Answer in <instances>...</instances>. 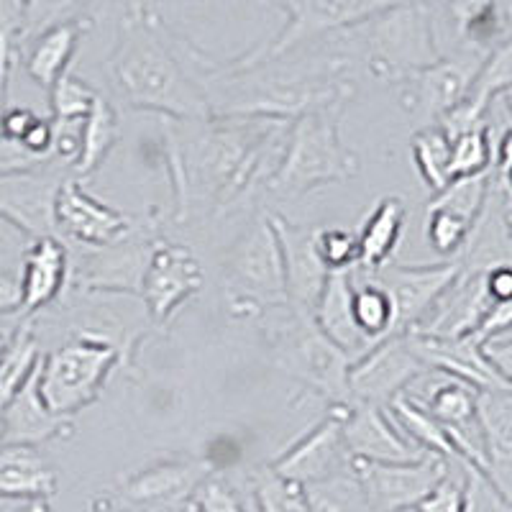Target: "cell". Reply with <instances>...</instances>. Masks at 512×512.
Segmentation results:
<instances>
[{
	"mask_svg": "<svg viewBox=\"0 0 512 512\" xmlns=\"http://www.w3.org/2000/svg\"><path fill=\"white\" fill-rule=\"evenodd\" d=\"M461 274L459 262L446 264H384L374 272L382 287L390 292L397 310V333L413 331L433 305L441 300L443 292L454 285Z\"/></svg>",
	"mask_w": 512,
	"mask_h": 512,
	"instance_id": "cell-13",
	"label": "cell"
},
{
	"mask_svg": "<svg viewBox=\"0 0 512 512\" xmlns=\"http://www.w3.org/2000/svg\"><path fill=\"white\" fill-rule=\"evenodd\" d=\"M384 6L387 3H361V0H292V3H280L282 11L287 13L285 29L274 36L267 47L251 49L236 62L282 59L305 41H313L315 36H326L333 31H346L351 26L364 24Z\"/></svg>",
	"mask_w": 512,
	"mask_h": 512,
	"instance_id": "cell-7",
	"label": "cell"
},
{
	"mask_svg": "<svg viewBox=\"0 0 512 512\" xmlns=\"http://www.w3.org/2000/svg\"><path fill=\"white\" fill-rule=\"evenodd\" d=\"M41 346L29 320L11 333L6 351L0 354V410L21 392L41 364Z\"/></svg>",
	"mask_w": 512,
	"mask_h": 512,
	"instance_id": "cell-30",
	"label": "cell"
},
{
	"mask_svg": "<svg viewBox=\"0 0 512 512\" xmlns=\"http://www.w3.org/2000/svg\"><path fill=\"white\" fill-rule=\"evenodd\" d=\"M477 415L487 446V474L512 464V387L479 392Z\"/></svg>",
	"mask_w": 512,
	"mask_h": 512,
	"instance_id": "cell-28",
	"label": "cell"
},
{
	"mask_svg": "<svg viewBox=\"0 0 512 512\" xmlns=\"http://www.w3.org/2000/svg\"><path fill=\"white\" fill-rule=\"evenodd\" d=\"M54 228L57 236L93 249L116 246L131 233V221L121 210L105 205L93 192L85 190L82 180L67 177L54 200Z\"/></svg>",
	"mask_w": 512,
	"mask_h": 512,
	"instance_id": "cell-11",
	"label": "cell"
},
{
	"mask_svg": "<svg viewBox=\"0 0 512 512\" xmlns=\"http://www.w3.org/2000/svg\"><path fill=\"white\" fill-rule=\"evenodd\" d=\"M192 502L200 507V512H256L254 495H251V502L246 505L239 497V492L226 479L213 477V474L195 489Z\"/></svg>",
	"mask_w": 512,
	"mask_h": 512,
	"instance_id": "cell-38",
	"label": "cell"
},
{
	"mask_svg": "<svg viewBox=\"0 0 512 512\" xmlns=\"http://www.w3.org/2000/svg\"><path fill=\"white\" fill-rule=\"evenodd\" d=\"M512 167V126L507 128L505 136L497 144V157H495V175H505L507 169Z\"/></svg>",
	"mask_w": 512,
	"mask_h": 512,
	"instance_id": "cell-45",
	"label": "cell"
},
{
	"mask_svg": "<svg viewBox=\"0 0 512 512\" xmlns=\"http://www.w3.org/2000/svg\"><path fill=\"white\" fill-rule=\"evenodd\" d=\"M505 223H507V233H510V241H512V200H507V205H505Z\"/></svg>",
	"mask_w": 512,
	"mask_h": 512,
	"instance_id": "cell-49",
	"label": "cell"
},
{
	"mask_svg": "<svg viewBox=\"0 0 512 512\" xmlns=\"http://www.w3.org/2000/svg\"><path fill=\"white\" fill-rule=\"evenodd\" d=\"M505 13H507V21H510V29H512V3H507Z\"/></svg>",
	"mask_w": 512,
	"mask_h": 512,
	"instance_id": "cell-52",
	"label": "cell"
},
{
	"mask_svg": "<svg viewBox=\"0 0 512 512\" xmlns=\"http://www.w3.org/2000/svg\"><path fill=\"white\" fill-rule=\"evenodd\" d=\"M57 495V472L39 448L0 446V497L49 500Z\"/></svg>",
	"mask_w": 512,
	"mask_h": 512,
	"instance_id": "cell-23",
	"label": "cell"
},
{
	"mask_svg": "<svg viewBox=\"0 0 512 512\" xmlns=\"http://www.w3.org/2000/svg\"><path fill=\"white\" fill-rule=\"evenodd\" d=\"M413 512H466V464L451 461L446 477L418 502Z\"/></svg>",
	"mask_w": 512,
	"mask_h": 512,
	"instance_id": "cell-37",
	"label": "cell"
},
{
	"mask_svg": "<svg viewBox=\"0 0 512 512\" xmlns=\"http://www.w3.org/2000/svg\"><path fill=\"white\" fill-rule=\"evenodd\" d=\"M410 512H413V510H410Z\"/></svg>",
	"mask_w": 512,
	"mask_h": 512,
	"instance_id": "cell-55",
	"label": "cell"
},
{
	"mask_svg": "<svg viewBox=\"0 0 512 512\" xmlns=\"http://www.w3.org/2000/svg\"><path fill=\"white\" fill-rule=\"evenodd\" d=\"M466 512H512V505L497 492L482 472L466 464Z\"/></svg>",
	"mask_w": 512,
	"mask_h": 512,
	"instance_id": "cell-39",
	"label": "cell"
},
{
	"mask_svg": "<svg viewBox=\"0 0 512 512\" xmlns=\"http://www.w3.org/2000/svg\"><path fill=\"white\" fill-rule=\"evenodd\" d=\"M116 364V346L90 333H80L41 359V400L54 415L70 418L98 400Z\"/></svg>",
	"mask_w": 512,
	"mask_h": 512,
	"instance_id": "cell-5",
	"label": "cell"
},
{
	"mask_svg": "<svg viewBox=\"0 0 512 512\" xmlns=\"http://www.w3.org/2000/svg\"><path fill=\"white\" fill-rule=\"evenodd\" d=\"M269 218H272L274 231L280 236L282 256H285L287 308L300 318H313L328 282V269L320 262L318 246H315L318 228L297 226L282 216Z\"/></svg>",
	"mask_w": 512,
	"mask_h": 512,
	"instance_id": "cell-15",
	"label": "cell"
},
{
	"mask_svg": "<svg viewBox=\"0 0 512 512\" xmlns=\"http://www.w3.org/2000/svg\"><path fill=\"white\" fill-rule=\"evenodd\" d=\"M8 77H11V70L0 67V139H3V121L8 113Z\"/></svg>",
	"mask_w": 512,
	"mask_h": 512,
	"instance_id": "cell-46",
	"label": "cell"
},
{
	"mask_svg": "<svg viewBox=\"0 0 512 512\" xmlns=\"http://www.w3.org/2000/svg\"><path fill=\"white\" fill-rule=\"evenodd\" d=\"M251 495H254L256 512H310L303 487L282 479L272 466H264V469L254 472Z\"/></svg>",
	"mask_w": 512,
	"mask_h": 512,
	"instance_id": "cell-35",
	"label": "cell"
},
{
	"mask_svg": "<svg viewBox=\"0 0 512 512\" xmlns=\"http://www.w3.org/2000/svg\"><path fill=\"white\" fill-rule=\"evenodd\" d=\"M351 297H354L351 272L328 274L326 290L320 295L318 308L313 313V323L331 338L338 349L346 351L356 361L367 354V351H372L374 344L356 326Z\"/></svg>",
	"mask_w": 512,
	"mask_h": 512,
	"instance_id": "cell-22",
	"label": "cell"
},
{
	"mask_svg": "<svg viewBox=\"0 0 512 512\" xmlns=\"http://www.w3.org/2000/svg\"><path fill=\"white\" fill-rule=\"evenodd\" d=\"M287 328L290 331L282 341L287 369L310 384L315 392L336 402L338 408H349V372L354 359L338 349L331 338L315 326L313 318H300L292 313Z\"/></svg>",
	"mask_w": 512,
	"mask_h": 512,
	"instance_id": "cell-6",
	"label": "cell"
},
{
	"mask_svg": "<svg viewBox=\"0 0 512 512\" xmlns=\"http://www.w3.org/2000/svg\"><path fill=\"white\" fill-rule=\"evenodd\" d=\"M100 93H95L88 82L75 77V72L67 70L54 88L49 90V103H52V123L54 126H72L82 123L93 111L95 100Z\"/></svg>",
	"mask_w": 512,
	"mask_h": 512,
	"instance_id": "cell-34",
	"label": "cell"
},
{
	"mask_svg": "<svg viewBox=\"0 0 512 512\" xmlns=\"http://www.w3.org/2000/svg\"><path fill=\"white\" fill-rule=\"evenodd\" d=\"M0 512H13V510H0Z\"/></svg>",
	"mask_w": 512,
	"mask_h": 512,
	"instance_id": "cell-53",
	"label": "cell"
},
{
	"mask_svg": "<svg viewBox=\"0 0 512 512\" xmlns=\"http://www.w3.org/2000/svg\"><path fill=\"white\" fill-rule=\"evenodd\" d=\"M405 218H408V210L400 198H382L374 205L372 216L356 233L359 236V267H356V272L374 274L384 264H390V256L395 254L402 231H405Z\"/></svg>",
	"mask_w": 512,
	"mask_h": 512,
	"instance_id": "cell-25",
	"label": "cell"
},
{
	"mask_svg": "<svg viewBox=\"0 0 512 512\" xmlns=\"http://www.w3.org/2000/svg\"><path fill=\"white\" fill-rule=\"evenodd\" d=\"M21 300H24V295H21V280H18V274L6 267H0V315L21 310Z\"/></svg>",
	"mask_w": 512,
	"mask_h": 512,
	"instance_id": "cell-43",
	"label": "cell"
},
{
	"mask_svg": "<svg viewBox=\"0 0 512 512\" xmlns=\"http://www.w3.org/2000/svg\"><path fill=\"white\" fill-rule=\"evenodd\" d=\"M420 356L408 346L405 336L384 338L382 344L356 359L349 372L351 405H374L390 408L405 390L413 387L415 379L428 374Z\"/></svg>",
	"mask_w": 512,
	"mask_h": 512,
	"instance_id": "cell-8",
	"label": "cell"
},
{
	"mask_svg": "<svg viewBox=\"0 0 512 512\" xmlns=\"http://www.w3.org/2000/svg\"><path fill=\"white\" fill-rule=\"evenodd\" d=\"M139 290L157 323H167L203 290V267L187 246L154 241L139 269Z\"/></svg>",
	"mask_w": 512,
	"mask_h": 512,
	"instance_id": "cell-9",
	"label": "cell"
},
{
	"mask_svg": "<svg viewBox=\"0 0 512 512\" xmlns=\"http://www.w3.org/2000/svg\"><path fill=\"white\" fill-rule=\"evenodd\" d=\"M482 356L492 367V372L512 387V338L500 336L482 344Z\"/></svg>",
	"mask_w": 512,
	"mask_h": 512,
	"instance_id": "cell-42",
	"label": "cell"
},
{
	"mask_svg": "<svg viewBox=\"0 0 512 512\" xmlns=\"http://www.w3.org/2000/svg\"><path fill=\"white\" fill-rule=\"evenodd\" d=\"M341 431L351 461L367 464H413L425 456L423 448L415 446L410 438L390 418L384 408L374 405H349L341 408Z\"/></svg>",
	"mask_w": 512,
	"mask_h": 512,
	"instance_id": "cell-14",
	"label": "cell"
},
{
	"mask_svg": "<svg viewBox=\"0 0 512 512\" xmlns=\"http://www.w3.org/2000/svg\"><path fill=\"white\" fill-rule=\"evenodd\" d=\"M495 182H497V187L505 192V198L512 200V167L507 169L505 175H495Z\"/></svg>",
	"mask_w": 512,
	"mask_h": 512,
	"instance_id": "cell-47",
	"label": "cell"
},
{
	"mask_svg": "<svg viewBox=\"0 0 512 512\" xmlns=\"http://www.w3.org/2000/svg\"><path fill=\"white\" fill-rule=\"evenodd\" d=\"M90 29V21L85 16L64 18L59 24L39 31L34 36L29 54H26V72L39 88L52 90L54 82L70 70L72 54L77 52L82 34Z\"/></svg>",
	"mask_w": 512,
	"mask_h": 512,
	"instance_id": "cell-24",
	"label": "cell"
},
{
	"mask_svg": "<svg viewBox=\"0 0 512 512\" xmlns=\"http://www.w3.org/2000/svg\"><path fill=\"white\" fill-rule=\"evenodd\" d=\"M226 297L239 313L287 308L285 256L269 216H256L226 259Z\"/></svg>",
	"mask_w": 512,
	"mask_h": 512,
	"instance_id": "cell-4",
	"label": "cell"
},
{
	"mask_svg": "<svg viewBox=\"0 0 512 512\" xmlns=\"http://www.w3.org/2000/svg\"><path fill=\"white\" fill-rule=\"evenodd\" d=\"M182 512H200V507L195 505V502H192V497H190V500L185 502V507H182Z\"/></svg>",
	"mask_w": 512,
	"mask_h": 512,
	"instance_id": "cell-51",
	"label": "cell"
},
{
	"mask_svg": "<svg viewBox=\"0 0 512 512\" xmlns=\"http://www.w3.org/2000/svg\"><path fill=\"white\" fill-rule=\"evenodd\" d=\"M446 11L454 16L456 31L464 44L461 52L487 57L512 36L505 6L500 3H454Z\"/></svg>",
	"mask_w": 512,
	"mask_h": 512,
	"instance_id": "cell-26",
	"label": "cell"
},
{
	"mask_svg": "<svg viewBox=\"0 0 512 512\" xmlns=\"http://www.w3.org/2000/svg\"><path fill=\"white\" fill-rule=\"evenodd\" d=\"M310 512H374L354 469L303 487Z\"/></svg>",
	"mask_w": 512,
	"mask_h": 512,
	"instance_id": "cell-31",
	"label": "cell"
},
{
	"mask_svg": "<svg viewBox=\"0 0 512 512\" xmlns=\"http://www.w3.org/2000/svg\"><path fill=\"white\" fill-rule=\"evenodd\" d=\"M162 512H172V510H162Z\"/></svg>",
	"mask_w": 512,
	"mask_h": 512,
	"instance_id": "cell-54",
	"label": "cell"
},
{
	"mask_svg": "<svg viewBox=\"0 0 512 512\" xmlns=\"http://www.w3.org/2000/svg\"><path fill=\"white\" fill-rule=\"evenodd\" d=\"M351 469L359 477L374 512H410L446 477L451 461L436 454H425L413 464L351 461Z\"/></svg>",
	"mask_w": 512,
	"mask_h": 512,
	"instance_id": "cell-10",
	"label": "cell"
},
{
	"mask_svg": "<svg viewBox=\"0 0 512 512\" xmlns=\"http://www.w3.org/2000/svg\"><path fill=\"white\" fill-rule=\"evenodd\" d=\"M413 159L418 175L436 195L451 185V139L441 126H425L413 136Z\"/></svg>",
	"mask_w": 512,
	"mask_h": 512,
	"instance_id": "cell-32",
	"label": "cell"
},
{
	"mask_svg": "<svg viewBox=\"0 0 512 512\" xmlns=\"http://www.w3.org/2000/svg\"><path fill=\"white\" fill-rule=\"evenodd\" d=\"M36 121H39V116L29 108H8L6 121H3V139L21 141Z\"/></svg>",
	"mask_w": 512,
	"mask_h": 512,
	"instance_id": "cell-44",
	"label": "cell"
},
{
	"mask_svg": "<svg viewBox=\"0 0 512 512\" xmlns=\"http://www.w3.org/2000/svg\"><path fill=\"white\" fill-rule=\"evenodd\" d=\"M354 31L364 36L372 75L387 85L410 80L443 57L436 44L433 6L425 3H387Z\"/></svg>",
	"mask_w": 512,
	"mask_h": 512,
	"instance_id": "cell-3",
	"label": "cell"
},
{
	"mask_svg": "<svg viewBox=\"0 0 512 512\" xmlns=\"http://www.w3.org/2000/svg\"><path fill=\"white\" fill-rule=\"evenodd\" d=\"M11 333H13V331H11ZM11 333H6V331H0V354H3V351H6L8 341H11Z\"/></svg>",
	"mask_w": 512,
	"mask_h": 512,
	"instance_id": "cell-50",
	"label": "cell"
},
{
	"mask_svg": "<svg viewBox=\"0 0 512 512\" xmlns=\"http://www.w3.org/2000/svg\"><path fill=\"white\" fill-rule=\"evenodd\" d=\"M118 139H121V123H118L116 108H113L111 100L98 95L90 116L82 121L80 157L72 164L77 180L93 175L95 169L105 162V157L113 152Z\"/></svg>",
	"mask_w": 512,
	"mask_h": 512,
	"instance_id": "cell-29",
	"label": "cell"
},
{
	"mask_svg": "<svg viewBox=\"0 0 512 512\" xmlns=\"http://www.w3.org/2000/svg\"><path fill=\"white\" fill-rule=\"evenodd\" d=\"M29 244L31 239L21 228L8 223L6 218H0V267L16 272V267H21V262H24Z\"/></svg>",
	"mask_w": 512,
	"mask_h": 512,
	"instance_id": "cell-40",
	"label": "cell"
},
{
	"mask_svg": "<svg viewBox=\"0 0 512 512\" xmlns=\"http://www.w3.org/2000/svg\"><path fill=\"white\" fill-rule=\"evenodd\" d=\"M272 469L297 487H310L351 469L344 431L338 415L315 425L313 431L274 461Z\"/></svg>",
	"mask_w": 512,
	"mask_h": 512,
	"instance_id": "cell-17",
	"label": "cell"
},
{
	"mask_svg": "<svg viewBox=\"0 0 512 512\" xmlns=\"http://www.w3.org/2000/svg\"><path fill=\"white\" fill-rule=\"evenodd\" d=\"M351 285H354V320L359 331L372 341L374 346L382 344L384 338L400 336L397 333V310L392 303L390 292L384 290L382 282L374 274L351 272Z\"/></svg>",
	"mask_w": 512,
	"mask_h": 512,
	"instance_id": "cell-27",
	"label": "cell"
},
{
	"mask_svg": "<svg viewBox=\"0 0 512 512\" xmlns=\"http://www.w3.org/2000/svg\"><path fill=\"white\" fill-rule=\"evenodd\" d=\"M507 331H512V297L510 300H502L489 308L487 318L482 320V326L477 328V333L472 336L474 344H487L492 338L505 336Z\"/></svg>",
	"mask_w": 512,
	"mask_h": 512,
	"instance_id": "cell-41",
	"label": "cell"
},
{
	"mask_svg": "<svg viewBox=\"0 0 512 512\" xmlns=\"http://www.w3.org/2000/svg\"><path fill=\"white\" fill-rule=\"evenodd\" d=\"M24 512H52V507H49V500H36L29 502V507Z\"/></svg>",
	"mask_w": 512,
	"mask_h": 512,
	"instance_id": "cell-48",
	"label": "cell"
},
{
	"mask_svg": "<svg viewBox=\"0 0 512 512\" xmlns=\"http://www.w3.org/2000/svg\"><path fill=\"white\" fill-rule=\"evenodd\" d=\"M172 39V31L164 29L162 18L154 16L152 8H128L108 59L113 88L134 108L182 121H205L210 118L208 100Z\"/></svg>",
	"mask_w": 512,
	"mask_h": 512,
	"instance_id": "cell-1",
	"label": "cell"
},
{
	"mask_svg": "<svg viewBox=\"0 0 512 512\" xmlns=\"http://www.w3.org/2000/svg\"><path fill=\"white\" fill-rule=\"evenodd\" d=\"M70 277V256L67 246L57 236H44L34 239L29 244L21 262V310L24 313H36V310L47 308L62 295L64 285Z\"/></svg>",
	"mask_w": 512,
	"mask_h": 512,
	"instance_id": "cell-20",
	"label": "cell"
},
{
	"mask_svg": "<svg viewBox=\"0 0 512 512\" xmlns=\"http://www.w3.org/2000/svg\"><path fill=\"white\" fill-rule=\"evenodd\" d=\"M487 57L461 52L459 57H441L436 64L405 80V108L425 126H438L466 98L474 77Z\"/></svg>",
	"mask_w": 512,
	"mask_h": 512,
	"instance_id": "cell-12",
	"label": "cell"
},
{
	"mask_svg": "<svg viewBox=\"0 0 512 512\" xmlns=\"http://www.w3.org/2000/svg\"><path fill=\"white\" fill-rule=\"evenodd\" d=\"M492 305H495V300L487 290L484 272H464L461 269L454 285L443 292L431 313L425 315L410 333L443 338V341L472 338Z\"/></svg>",
	"mask_w": 512,
	"mask_h": 512,
	"instance_id": "cell-16",
	"label": "cell"
},
{
	"mask_svg": "<svg viewBox=\"0 0 512 512\" xmlns=\"http://www.w3.org/2000/svg\"><path fill=\"white\" fill-rule=\"evenodd\" d=\"M210 477L203 461H162L123 484V497L134 505H169L190 500Z\"/></svg>",
	"mask_w": 512,
	"mask_h": 512,
	"instance_id": "cell-21",
	"label": "cell"
},
{
	"mask_svg": "<svg viewBox=\"0 0 512 512\" xmlns=\"http://www.w3.org/2000/svg\"><path fill=\"white\" fill-rule=\"evenodd\" d=\"M39 369L6 408L0 410V446L36 448L72 431L70 418L54 415L41 400Z\"/></svg>",
	"mask_w": 512,
	"mask_h": 512,
	"instance_id": "cell-19",
	"label": "cell"
},
{
	"mask_svg": "<svg viewBox=\"0 0 512 512\" xmlns=\"http://www.w3.org/2000/svg\"><path fill=\"white\" fill-rule=\"evenodd\" d=\"M495 169V146L487 123L451 139V182Z\"/></svg>",
	"mask_w": 512,
	"mask_h": 512,
	"instance_id": "cell-33",
	"label": "cell"
},
{
	"mask_svg": "<svg viewBox=\"0 0 512 512\" xmlns=\"http://www.w3.org/2000/svg\"><path fill=\"white\" fill-rule=\"evenodd\" d=\"M341 108L344 105L308 113L290 123L280 164L267 182L269 192L280 198H297L315 187L354 180L359 175V157L344 144L338 131Z\"/></svg>",
	"mask_w": 512,
	"mask_h": 512,
	"instance_id": "cell-2",
	"label": "cell"
},
{
	"mask_svg": "<svg viewBox=\"0 0 512 512\" xmlns=\"http://www.w3.org/2000/svg\"><path fill=\"white\" fill-rule=\"evenodd\" d=\"M318 256L323 267L331 272H354L359 267V236L346 228H318L315 236Z\"/></svg>",
	"mask_w": 512,
	"mask_h": 512,
	"instance_id": "cell-36",
	"label": "cell"
},
{
	"mask_svg": "<svg viewBox=\"0 0 512 512\" xmlns=\"http://www.w3.org/2000/svg\"><path fill=\"white\" fill-rule=\"evenodd\" d=\"M62 182V175H54L47 169L0 177V218L21 228L31 241L57 236L54 200Z\"/></svg>",
	"mask_w": 512,
	"mask_h": 512,
	"instance_id": "cell-18",
	"label": "cell"
}]
</instances>
